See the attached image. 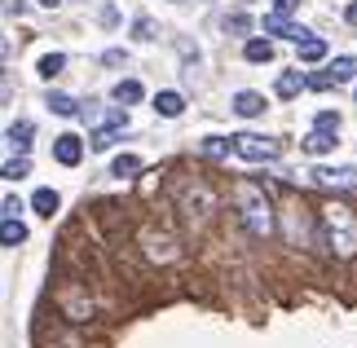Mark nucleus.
Here are the masks:
<instances>
[{
  "label": "nucleus",
  "mask_w": 357,
  "mask_h": 348,
  "mask_svg": "<svg viewBox=\"0 0 357 348\" xmlns=\"http://www.w3.org/2000/svg\"><path fill=\"white\" fill-rule=\"evenodd\" d=\"M291 9H300V0H273V13H291Z\"/></svg>",
  "instance_id": "obj_29"
},
{
  "label": "nucleus",
  "mask_w": 357,
  "mask_h": 348,
  "mask_svg": "<svg viewBox=\"0 0 357 348\" xmlns=\"http://www.w3.org/2000/svg\"><path fill=\"white\" fill-rule=\"evenodd\" d=\"M49 110H53V115H62V119H71V115L84 110V102H75L71 93H49Z\"/></svg>",
  "instance_id": "obj_14"
},
{
  "label": "nucleus",
  "mask_w": 357,
  "mask_h": 348,
  "mask_svg": "<svg viewBox=\"0 0 357 348\" xmlns=\"http://www.w3.org/2000/svg\"><path fill=\"white\" fill-rule=\"evenodd\" d=\"M53 159H58L62 168H75V163L84 159V142H79L75 133H62V137H53Z\"/></svg>",
  "instance_id": "obj_6"
},
{
  "label": "nucleus",
  "mask_w": 357,
  "mask_h": 348,
  "mask_svg": "<svg viewBox=\"0 0 357 348\" xmlns=\"http://www.w3.org/2000/svg\"><path fill=\"white\" fill-rule=\"evenodd\" d=\"M313 128H322V133H340V115H335V110H322V115L313 119Z\"/></svg>",
  "instance_id": "obj_27"
},
{
  "label": "nucleus",
  "mask_w": 357,
  "mask_h": 348,
  "mask_svg": "<svg viewBox=\"0 0 357 348\" xmlns=\"http://www.w3.org/2000/svg\"><path fill=\"white\" fill-rule=\"evenodd\" d=\"M313 181L335 190H357V168H313Z\"/></svg>",
  "instance_id": "obj_7"
},
{
  "label": "nucleus",
  "mask_w": 357,
  "mask_h": 348,
  "mask_svg": "<svg viewBox=\"0 0 357 348\" xmlns=\"http://www.w3.org/2000/svg\"><path fill=\"white\" fill-rule=\"evenodd\" d=\"M305 150H309V155H331V150H335V133L313 128V133L305 137Z\"/></svg>",
  "instance_id": "obj_18"
},
{
  "label": "nucleus",
  "mask_w": 357,
  "mask_h": 348,
  "mask_svg": "<svg viewBox=\"0 0 357 348\" xmlns=\"http://www.w3.org/2000/svg\"><path fill=\"white\" fill-rule=\"evenodd\" d=\"M344 22H353V27H357V0H353L349 9H344Z\"/></svg>",
  "instance_id": "obj_32"
},
{
  "label": "nucleus",
  "mask_w": 357,
  "mask_h": 348,
  "mask_svg": "<svg viewBox=\"0 0 357 348\" xmlns=\"http://www.w3.org/2000/svg\"><path fill=\"white\" fill-rule=\"evenodd\" d=\"M172 5H190V0H172ZM195 5H199V0H195Z\"/></svg>",
  "instance_id": "obj_34"
},
{
  "label": "nucleus",
  "mask_w": 357,
  "mask_h": 348,
  "mask_svg": "<svg viewBox=\"0 0 357 348\" xmlns=\"http://www.w3.org/2000/svg\"><path fill=\"white\" fill-rule=\"evenodd\" d=\"M89 146H93V150H111V146H115V128H98V133L89 137Z\"/></svg>",
  "instance_id": "obj_26"
},
{
  "label": "nucleus",
  "mask_w": 357,
  "mask_h": 348,
  "mask_svg": "<svg viewBox=\"0 0 357 348\" xmlns=\"http://www.w3.org/2000/svg\"><path fill=\"white\" fill-rule=\"evenodd\" d=\"M155 110H159L163 119H176V115L185 110V97L172 93V89H163V93H155Z\"/></svg>",
  "instance_id": "obj_12"
},
{
  "label": "nucleus",
  "mask_w": 357,
  "mask_h": 348,
  "mask_svg": "<svg viewBox=\"0 0 357 348\" xmlns=\"http://www.w3.org/2000/svg\"><path fill=\"white\" fill-rule=\"evenodd\" d=\"M5 13H26V0H9V5H5Z\"/></svg>",
  "instance_id": "obj_31"
},
{
  "label": "nucleus",
  "mask_w": 357,
  "mask_h": 348,
  "mask_svg": "<svg viewBox=\"0 0 357 348\" xmlns=\"http://www.w3.org/2000/svg\"><path fill=\"white\" fill-rule=\"evenodd\" d=\"M234 155L247 159V163H273L278 159V142H273V137H260V133H238Z\"/></svg>",
  "instance_id": "obj_3"
},
{
  "label": "nucleus",
  "mask_w": 357,
  "mask_h": 348,
  "mask_svg": "<svg viewBox=\"0 0 357 348\" xmlns=\"http://www.w3.org/2000/svg\"><path fill=\"white\" fill-rule=\"evenodd\" d=\"M62 66H66V58H62V53H45L36 71H40V80H58V75H62Z\"/></svg>",
  "instance_id": "obj_21"
},
{
  "label": "nucleus",
  "mask_w": 357,
  "mask_h": 348,
  "mask_svg": "<svg viewBox=\"0 0 357 348\" xmlns=\"http://www.w3.org/2000/svg\"><path fill=\"white\" fill-rule=\"evenodd\" d=\"M234 203H238L243 225L252 229L256 239H269V234H273V207H269L265 186H256V181H238V186H234Z\"/></svg>",
  "instance_id": "obj_2"
},
{
  "label": "nucleus",
  "mask_w": 357,
  "mask_h": 348,
  "mask_svg": "<svg viewBox=\"0 0 357 348\" xmlns=\"http://www.w3.org/2000/svg\"><path fill=\"white\" fill-rule=\"evenodd\" d=\"M0 243H5V247L26 243V225H22L18 216H5V220H0Z\"/></svg>",
  "instance_id": "obj_17"
},
{
  "label": "nucleus",
  "mask_w": 357,
  "mask_h": 348,
  "mask_svg": "<svg viewBox=\"0 0 357 348\" xmlns=\"http://www.w3.org/2000/svg\"><path fill=\"white\" fill-rule=\"evenodd\" d=\"M102 22H106V27H115V22H119V13H115V5H102Z\"/></svg>",
  "instance_id": "obj_30"
},
{
  "label": "nucleus",
  "mask_w": 357,
  "mask_h": 348,
  "mask_svg": "<svg viewBox=\"0 0 357 348\" xmlns=\"http://www.w3.org/2000/svg\"><path fill=\"white\" fill-rule=\"evenodd\" d=\"M31 137H36V123H31V119H18V123H9L5 142H9V150H18V155H26V150H31Z\"/></svg>",
  "instance_id": "obj_8"
},
{
  "label": "nucleus",
  "mask_w": 357,
  "mask_h": 348,
  "mask_svg": "<svg viewBox=\"0 0 357 348\" xmlns=\"http://www.w3.org/2000/svg\"><path fill=\"white\" fill-rule=\"evenodd\" d=\"M229 150H234V137H203V155L208 159H229Z\"/></svg>",
  "instance_id": "obj_20"
},
{
  "label": "nucleus",
  "mask_w": 357,
  "mask_h": 348,
  "mask_svg": "<svg viewBox=\"0 0 357 348\" xmlns=\"http://www.w3.org/2000/svg\"><path fill=\"white\" fill-rule=\"evenodd\" d=\"M137 172H142V159H137V155H115V163H111V176H137Z\"/></svg>",
  "instance_id": "obj_22"
},
{
  "label": "nucleus",
  "mask_w": 357,
  "mask_h": 348,
  "mask_svg": "<svg viewBox=\"0 0 357 348\" xmlns=\"http://www.w3.org/2000/svg\"><path fill=\"white\" fill-rule=\"evenodd\" d=\"M102 62H106V66H119V62H123V49H106Z\"/></svg>",
  "instance_id": "obj_28"
},
{
  "label": "nucleus",
  "mask_w": 357,
  "mask_h": 348,
  "mask_svg": "<svg viewBox=\"0 0 357 348\" xmlns=\"http://www.w3.org/2000/svg\"><path fill=\"white\" fill-rule=\"evenodd\" d=\"M31 207H36L40 216H53V212L62 207V199H58V190H36V194H31Z\"/></svg>",
  "instance_id": "obj_19"
},
{
  "label": "nucleus",
  "mask_w": 357,
  "mask_h": 348,
  "mask_svg": "<svg viewBox=\"0 0 357 348\" xmlns=\"http://www.w3.org/2000/svg\"><path fill=\"white\" fill-rule=\"evenodd\" d=\"M221 31L225 36H247V31H252V18H247V13H225V18H221Z\"/></svg>",
  "instance_id": "obj_23"
},
{
  "label": "nucleus",
  "mask_w": 357,
  "mask_h": 348,
  "mask_svg": "<svg viewBox=\"0 0 357 348\" xmlns=\"http://www.w3.org/2000/svg\"><path fill=\"white\" fill-rule=\"evenodd\" d=\"M111 97H115L119 106H137L146 97V89H142V80H119V84L111 89Z\"/></svg>",
  "instance_id": "obj_13"
},
{
  "label": "nucleus",
  "mask_w": 357,
  "mask_h": 348,
  "mask_svg": "<svg viewBox=\"0 0 357 348\" xmlns=\"http://www.w3.org/2000/svg\"><path fill=\"white\" fill-rule=\"evenodd\" d=\"M132 36H137V40H142V45H150V40H155V36H159V27H155V18H146V13H142V18H137V22H132Z\"/></svg>",
  "instance_id": "obj_24"
},
{
  "label": "nucleus",
  "mask_w": 357,
  "mask_h": 348,
  "mask_svg": "<svg viewBox=\"0 0 357 348\" xmlns=\"http://www.w3.org/2000/svg\"><path fill=\"white\" fill-rule=\"evenodd\" d=\"M282 234H287L291 247H309V216H305V207L296 199L287 203V212H282Z\"/></svg>",
  "instance_id": "obj_4"
},
{
  "label": "nucleus",
  "mask_w": 357,
  "mask_h": 348,
  "mask_svg": "<svg viewBox=\"0 0 357 348\" xmlns=\"http://www.w3.org/2000/svg\"><path fill=\"white\" fill-rule=\"evenodd\" d=\"M243 58L256 62V66H260V62H273V40H256V36H252V40L243 45Z\"/></svg>",
  "instance_id": "obj_16"
},
{
  "label": "nucleus",
  "mask_w": 357,
  "mask_h": 348,
  "mask_svg": "<svg viewBox=\"0 0 357 348\" xmlns=\"http://www.w3.org/2000/svg\"><path fill=\"white\" fill-rule=\"evenodd\" d=\"M326 75H331V84H349V80H357V58L353 53H340V58L326 62Z\"/></svg>",
  "instance_id": "obj_10"
},
{
  "label": "nucleus",
  "mask_w": 357,
  "mask_h": 348,
  "mask_svg": "<svg viewBox=\"0 0 357 348\" xmlns=\"http://www.w3.org/2000/svg\"><path fill=\"white\" fill-rule=\"evenodd\" d=\"M40 5H45V9H58V5H62V0H40Z\"/></svg>",
  "instance_id": "obj_33"
},
{
  "label": "nucleus",
  "mask_w": 357,
  "mask_h": 348,
  "mask_svg": "<svg viewBox=\"0 0 357 348\" xmlns=\"http://www.w3.org/2000/svg\"><path fill=\"white\" fill-rule=\"evenodd\" d=\"M0 172H5V181H18V176L31 172V163H26V155H18V159H5V168H0Z\"/></svg>",
  "instance_id": "obj_25"
},
{
  "label": "nucleus",
  "mask_w": 357,
  "mask_h": 348,
  "mask_svg": "<svg viewBox=\"0 0 357 348\" xmlns=\"http://www.w3.org/2000/svg\"><path fill=\"white\" fill-rule=\"evenodd\" d=\"M296 58H300V62H322V58H326V40H322V36L300 40V45H296Z\"/></svg>",
  "instance_id": "obj_15"
},
{
  "label": "nucleus",
  "mask_w": 357,
  "mask_h": 348,
  "mask_svg": "<svg viewBox=\"0 0 357 348\" xmlns=\"http://www.w3.org/2000/svg\"><path fill=\"white\" fill-rule=\"evenodd\" d=\"M305 89H309V75H300V66L296 71H282L278 80H273V93L278 97H300Z\"/></svg>",
  "instance_id": "obj_11"
},
{
  "label": "nucleus",
  "mask_w": 357,
  "mask_h": 348,
  "mask_svg": "<svg viewBox=\"0 0 357 348\" xmlns=\"http://www.w3.org/2000/svg\"><path fill=\"white\" fill-rule=\"evenodd\" d=\"M265 36H282V40H296V45H300V40H309L313 31H309V27H296L287 13H265Z\"/></svg>",
  "instance_id": "obj_5"
},
{
  "label": "nucleus",
  "mask_w": 357,
  "mask_h": 348,
  "mask_svg": "<svg viewBox=\"0 0 357 348\" xmlns=\"http://www.w3.org/2000/svg\"><path fill=\"white\" fill-rule=\"evenodd\" d=\"M234 110L243 119H256V115H265V93H252V89H243V93H234Z\"/></svg>",
  "instance_id": "obj_9"
},
{
  "label": "nucleus",
  "mask_w": 357,
  "mask_h": 348,
  "mask_svg": "<svg viewBox=\"0 0 357 348\" xmlns=\"http://www.w3.org/2000/svg\"><path fill=\"white\" fill-rule=\"evenodd\" d=\"M318 243L335 260L357 256V212L353 207H344V203H322L318 207Z\"/></svg>",
  "instance_id": "obj_1"
}]
</instances>
